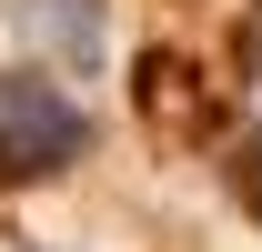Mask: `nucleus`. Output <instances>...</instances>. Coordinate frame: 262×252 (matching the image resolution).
<instances>
[{
    "mask_svg": "<svg viewBox=\"0 0 262 252\" xmlns=\"http://www.w3.org/2000/svg\"><path fill=\"white\" fill-rule=\"evenodd\" d=\"M81 141H91L81 101H61L51 81H0V172L10 182H40V172L81 161Z\"/></svg>",
    "mask_w": 262,
    "mask_h": 252,
    "instance_id": "obj_1",
    "label": "nucleus"
},
{
    "mask_svg": "<svg viewBox=\"0 0 262 252\" xmlns=\"http://www.w3.org/2000/svg\"><path fill=\"white\" fill-rule=\"evenodd\" d=\"M20 20H40L71 61H91V51H101V10H91V0H20Z\"/></svg>",
    "mask_w": 262,
    "mask_h": 252,
    "instance_id": "obj_2",
    "label": "nucleus"
}]
</instances>
